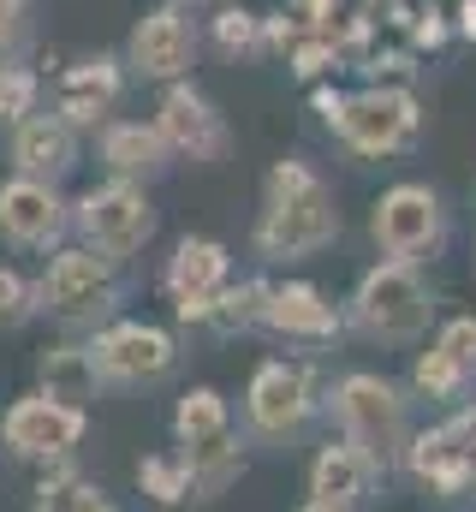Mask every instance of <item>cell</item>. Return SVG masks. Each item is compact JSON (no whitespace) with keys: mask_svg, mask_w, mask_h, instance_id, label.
Instances as JSON below:
<instances>
[{"mask_svg":"<svg viewBox=\"0 0 476 512\" xmlns=\"http://www.w3.org/2000/svg\"><path fill=\"white\" fill-rule=\"evenodd\" d=\"M340 131L352 137L363 155H387V149H399L417 131V102L399 96V90H369V96H357V102L340 108Z\"/></svg>","mask_w":476,"mask_h":512,"instance_id":"5b68a950","label":"cell"},{"mask_svg":"<svg viewBox=\"0 0 476 512\" xmlns=\"http://www.w3.org/2000/svg\"><path fill=\"white\" fill-rule=\"evenodd\" d=\"M221 429H227L221 393H209V387L185 393V405H179V435H185L191 447H203V441H221Z\"/></svg>","mask_w":476,"mask_h":512,"instance_id":"7402d4cb","label":"cell"},{"mask_svg":"<svg viewBox=\"0 0 476 512\" xmlns=\"http://www.w3.org/2000/svg\"><path fill=\"white\" fill-rule=\"evenodd\" d=\"M18 316H24V286H18V274L0 268V322H18Z\"/></svg>","mask_w":476,"mask_h":512,"instance_id":"f546056e","label":"cell"},{"mask_svg":"<svg viewBox=\"0 0 476 512\" xmlns=\"http://www.w3.org/2000/svg\"><path fill=\"white\" fill-rule=\"evenodd\" d=\"M131 60L149 72V78H173V72H185V60H191V30H185V18L167 6V12H149L143 24H137V36H131Z\"/></svg>","mask_w":476,"mask_h":512,"instance_id":"7c38bea8","label":"cell"},{"mask_svg":"<svg viewBox=\"0 0 476 512\" xmlns=\"http://www.w3.org/2000/svg\"><path fill=\"white\" fill-rule=\"evenodd\" d=\"M459 382H465V364H453L441 346H435V352L417 364V387H423V393H453Z\"/></svg>","mask_w":476,"mask_h":512,"instance_id":"484cf974","label":"cell"},{"mask_svg":"<svg viewBox=\"0 0 476 512\" xmlns=\"http://www.w3.org/2000/svg\"><path fill=\"white\" fill-rule=\"evenodd\" d=\"M411 465H417V477L423 483H435V489H465L476 477V459L441 429V435H423L417 441V453H411Z\"/></svg>","mask_w":476,"mask_h":512,"instance_id":"2e32d148","label":"cell"},{"mask_svg":"<svg viewBox=\"0 0 476 512\" xmlns=\"http://www.w3.org/2000/svg\"><path fill=\"white\" fill-rule=\"evenodd\" d=\"M227 274V251L215 239H185L173 251V268H167V286L179 298V316H209V292L221 286Z\"/></svg>","mask_w":476,"mask_h":512,"instance_id":"30bf717a","label":"cell"},{"mask_svg":"<svg viewBox=\"0 0 476 512\" xmlns=\"http://www.w3.org/2000/svg\"><path fill=\"white\" fill-rule=\"evenodd\" d=\"M340 417H346L352 441L363 447V459H393L399 441H405L399 393L381 382V376H352V382L340 387Z\"/></svg>","mask_w":476,"mask_h":512,"instance_id":"7a4b0ae2","label":"cell"},{"mask_svg":"<svg viewBox=\"0 0 476 512\" xmlns=\"http://www.w3.org/2000/svg\"><path fill=\"white\" fill-rule=\"evenodd\" d=\"M114 90H119L114 60H90V66H72V72L60 78V114L84 126V120H96V114L114 102Z\"/></svg>","mask_w":476,"mask_h":512,"instance_id":"9a60e30c","label":"cell"},{"mask_svg":"<svg viewBox=\"0 0 476 512\" xmlns=\"http://www.w3.org/2000/svg\"><path fill=\"white\" fill-rule=\"evenodd\" d=\"M18 167H30V173H66L72 167V137H66V126L30 120V126L18 131Z\"/></svg>","mask_w":476,"mask_h":512,"instance_id":"d6986e66","label":"cell"},{"mask_svg":"<svg viewBox=\"0 0 476 512\" xmlns=\"http://www.w3.org/2000/svg\"><path fill=\"white\" fill-rule=\"evenodd\" d=\"M334 239V203L328 185L304 161H280L268 173V221H262V251L268 256H304Z\"/></svg>","mask_w":476,"mask_h":512,"instance_id":"6da1fadb","label":"cell"},{"mask_svg":"<svg viewBox=\"0 0 476 512\" xmlns=\"http://www.w3.org/2000/svg\"><path fill=\"white\" fill-rule=\"evenodd\" d=\"M84 435V417L60 399H18L6 411V441L18 453H66Z\"/></svg>","mask_w":476,"mask_h":512,"instance_id":"ba28073f","label":"cell"},{"mask_svg":"<svg viewBox=\"0 0 476 512\" xmlns=\"http://www.w3.org/2000/svg\"><path fill=\"white\" fill-rule=\"evenodd\" d=\"M304 411H310V387H304L298 370L268 364V370L250 382V417H256L262 435H286V429H298Z\"/></svg>","mask_w":476,"mask_h":512,"instance_id":"8fae6325","label":"cell"},{"mask_svg":"<svg viewBox=\"0 0 476 512\" xmlns=\"http://www.w3.org/2000/svg\"><path fill=\"white\" fill-rule=\"evenodd\" d=\"M42 298H48V310H60V316H96V310L108 304V268L84 251L54 256V268H48V280H42Z\"/></svg>","mask_w":476,"mask_h":512,"instance_id":"9c48e42d","label":"cell"},{"mask_svg":"<svg viewBox=\"0 0 476 512\" xmlns=\"http://www.w3.org/2000/svg\"><path fill=\"white\" fill-rule=\"evenodd\" d=\"M328 60H334V48H328V42H310V48H298V72H304V78H310V72H322Z\"/></svg>","mask_w":476,"mask_h":512,"instance_id":"4dcf8cb0","label":"cell"},{"mask_svg":"<svg viewBox=\"0 0 476 512\" xmlns=\"http://www.w3.org/2000/svg\"><path fill=\"white\" fill-rule=\"evenodd\" d=\"M215 36H221V48H256V18L250 12H221Z\"/></svg>","mask_w":476,"mask_h":512,"instance_id":"83f0119b","label":"cell"},{"mask_svg":"<svg viewBox=\"0 0 476 512\" xmlns=\"http://www.w3.org/2000/svg\"><path fill=\"white\" fill-rule=\"evenodd\" d=\"M268 322L286 328V334H334V328H340L334 310L322 304V292H310V286H286V292H274V298H268Z\"/></svg>","mask_w":476,"mask_h":512,"instance_id":"ac0fdd59","label":"cell"},{"mask_svg":"<svg viewBox=\"0 0 476 512\" xmlns=\"http://www.w3.org/2000/svg\"><path fill=\"white\" fill-rule=\"evenodd\" d=\"M30 102H36V78L30 72H6L0 78V120H18Z\"/></svg>","mask_w":476,"mask_h":512,"instance_id":"4316f807","label":"cell"},{"mask_svg":"<svg viewBox=\"0 0 476 512\" xmlns=\"http://www.w3.org/2000/svg\"><path fill=\"white\" fill-rule=\"evenodd\" d=\"M78 227L96 239V251L131 256L143 239H149L155 215H149V203H143L131 185H108V191H90V197H84V215H78Z\"/></svg>","mask_w":476,"mask_h":512,"instance_id":"277c9868","label":"cell"},{"mask_svg":"<svg viewBox=\"0 0 476 512\" xmlns=\"http://www.w3.org/2000/svg\"><path fill=\"white\" fill-rule=\"evenodd\" d=\"M0 227H6L12 239H24V245L48 239V233L60 227V203H54V191L36 185V179H12V185H0Z\"/></svg>","mask_w":476,"mask_h":512,"instance_id":"5bb4252c","label":"cell"},{"mask_svg":"<svg viewBox=\"0 0 476 512\" xmlns=\"http://www.w3.org/2000/svg\"><path fill=\"white\" fill-rule=\"evenodd\" d=\"M459 18H465V36H476V0H465V12H459Z\"/></svg>","mask_w":476,"mask_h":512,"instance_id":"1f68e13d","label":"cell"},{"mask_svg":"<svg viewBox=\"0 0 476 512\" xmlns=\"http://www.w3.org/2000/svg\"><path fill=\"white\" fill-rule=\"evenodd\" d=\"M304 512H340V507H322V501H316V507H304Z\"/></svg>","mask_w":476,"mask_h":512,"instance_id":"836d02e7","label":"cell"},{"mask_svg":"<svg viewBox=\"0 0 476 512\" xmlns=\"http://www.w3.org/2000/svg\"><path fill=\"white\" fill-rule=\"evenodd\" d=\"M12 18H18V0H0V30H6Z\"/></svg>","mask_w":476,"mask_h":512,"instance_id":"d6a6232c","label":"cell"},{"mask_svg":"<svg viewBox=\"0 0 476 512\" xmlns=\"http://www.w3.org/2000/svg\"><path fill=\"white\" fill-rule=\"evenodd\" d=\"M6 72H12V66H6V48H0V78H6Z\"/></svg>","mask_w":476,"mask_h":512,"instance_id":"e575fe53","label":"cell"},{"mask_svg":"<svg viewBox=\"0 0 476 512\" xmlns=\"http://www.w3.org/2000/svg\"><path fill=\"white\" fill-rule=\"evenodd\" d=\"M137 477H143V489H149L155 501H179L185 483H191V471H185V465H167V459H143Z\"/></svg>","mask_w":476,"mask_h":512,"instance_id":"cb8c5ba5","label":"cell"},{"mask_svg":"<svg viewBox=\"0 0 476 512\" xmlns=\"http://www.w3.org/2000/svg\"><path fill=\"white\" fill-rule=\"evenodd\" d=\"M36 512H114V507L96 489H84V483H54V489H42Z\"/></svg>","mask_w":476,"mask_h":512,"instance_id":"603a6c76","label":"cell"},{"mask_svg":"<svg viewBox=\"0 0 476 512\" xmlns=\"http://www.w3.org/2000/svg\"><path fill=\"white\" fill-rule=\"evenodd\" d=\"M167 364H173V340L161 328L125 322V328L96 340V370L114 382H155V376H167Z\"/></svg>","mask_w":476,"mask_h":512,"instance_id":"8992f818","label":"cell"},{"mask_svg":"<svg viewBox=\"0 0 476 512\" xmlns=\"http://www.w3.org/2000/svg\"><path fill=\"white\" fill-rule=\"evenodd\" d=\"M108 161L119 173H149L161 161V131H143V126H114L108 131Z\"/></svg>","mask_w":476,"mask_h":512,"instance_id":"44dd1931","label":"cell"},{"mask_svg":"<svg viewBox=\"0 0 476 512\" xmlns=\"http://www.w3.org/2000/svg\"><path fill=\"white\" fill-rule=\"evenodd\" d=\"M435 233H441V209H435V197H429L423 185H399V191L381 197V209H375V239L393 256L423 251Z\"/></svg>","mask_w":476,"mask_h":512,"instance_id":"52a82bcc","label":"cell"},{"mask_svg":"<svg viewBox=\"0 0 476 512\" xmlns=\"http://www.w3.org/2000/svg\"><path fill=\"white\" fill-rule=\"evenodd\" d=\"M268 298H274V292H268V286L256 280V286H244V292H233V298H221L227 310H215V322H221V328H244V322H250L256 310L268 316Z\"/></svg>","mask_w":476,"mask_h":512,"instance_id":"d4e9b609","label":"cell"},{"mask_svg":"<svg viewBox=\"0 0 476 512\" xmlns=\"http://www.w3.org/2000/svg\"><path fill=\"white\" fill-rule=\"evenodd\" d=\"M363 477H369V459L357 447H328L316 459V501L322 507H352L363 495Z\"/></svg>","mask_w":476,"mask_h":512,"instance_id":"e0dca14e","label":"cell"},{"mask_svg":"<svg viewBox=\"0 0 476 512\" xmlns=\"http://www.w3.org/2000/svg\"><path fill=\"white\" fill-rule=\"evenodd\" d=\"M161 137L167 143H179L185 155H221V120L209 114V102L197 96V90H173L167 102H161Z\"/></svg>","mask_w":476,"mask_h":512,"instance_id":"4fadbf2b","label":"cell"},{"mask_svg":"<svg viewBox=\"0 0 476 512\" xmlns=\"http://www.w3.org/2000/svg\"><path fill=\"white\" fill-rule=\"evenodd\" d=\"M42 382H48V399H60V405H66V399H90V387H96V358L60 346V352L42 358Z\"/></svg>","mask_w":476,"mask_h":512,"instance_id":"ffe728a7","label":"cell"},{"mask_svg":"<svg viewBox=\"0 0 476 512\" xmlns=\"http://www.w3.org/2000/svg\"><path fill=\"white\" fill-rule=\"evenodd\" d=\"M441 352H447L453 364H465V370H471V364H476V322H453V328L441 334Z\"/></svg>","mask_w":476,"mask_h":512,"instance_id":"f1b7e54d","label":"cell"},{"mask_svg":"<svg viewBox=\"0 0 476 512\" xmlns=\"http://www.w3.org/2000/svg\"><path fill=\"white\" fill-rule=\"evenodd\" d=\"M357 316H363L375 334L405 340V334L423 328V316H429V292H423V280H417L411 268L387 262V268H375V274L363 280V292H357Z\"/></svg>","mask_w":476,"mask_h":512,"instance_id":"3957f363","label":"cell"}]
</instances>
